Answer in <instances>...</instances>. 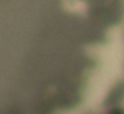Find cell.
Listing matches in <instances>:
<instances>
[{"instance_id": "6da1fadb", "label": "cell", "mask_w": 124, "mask_h": 114, "mask_svg": "<svg viewBox=\"0 0 124 114\" xmlns=\"http://www.w3.org/2000/svg\"><path fill=\"white\" fill-rule=\"evenodd\" d=\"M111 114H124V111L123 110H117V109H116V110H113Z\"/></svg>"}]
</instances>
